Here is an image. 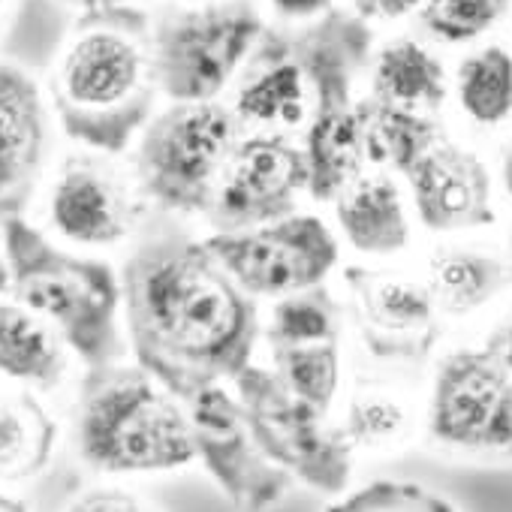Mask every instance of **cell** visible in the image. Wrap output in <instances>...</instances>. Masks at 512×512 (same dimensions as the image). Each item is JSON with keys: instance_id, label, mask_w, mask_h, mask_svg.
Instances as JSON below:
<instances>
[{"instance_id": "cell-1", "label": "cell", "mask_w": 512, "mask_h": 512, "mask_svg": "<svg viewBox=\"0 0 512 512\" xmlns=\"http://www.w3.org/2000/svg\"><path fill=\"white\" fill-rule=\"evenodd\" d=\"M121 290L136 362L169 395L193 401L250 365L260 332L253 296L205 241L163 235L142 244L124 266Z\"/></svg>"}, {"instance_id": "cell-2", "label": "cell", "mask_w": 512, "mask_h": 512, "mask_svg": "<svg viewBox=\"0 0 512 512\" xmlns=\"http://www.w3.org/2000/svg\"><path fill=\"white\" fill-rule=\"evenodd\" d=\"M49 88L70 139L121 154L148 124L160 91L148 16L133 7L82 13Z\"/></svg>"}, {"instance_id": "cell-3", "label": "cell", "mask_w": 512, "mask_h": 512, "mask_svg": "<svg viewBox=\"0 0 512 512\" xmlns=\"http://www.w3.org/2000/svg\"><path fill=\"white\" fill-rule=\"evenodd\" d=\"M4 250L19 305L55 323L64 344L91 371L124 353L118 332L124 290L109 263L55 247L25 217L4 223Z\"/></svg>"}, {"instance_id": "cell-4", "label": "cell", "mask_w": 512, "mask_h": 512, "mask_svg": "<svg viewBox=\"0 0 512 512\" xmlns=\"http://www.w3.org/2000/svg\"><path fill=\"white\" fill-rule=\"evenodd\" d=\"M79 452L103 473L175 470L196 458L190 416L142 368H94L79 404Z\"/></svg>"}, {"instance_id": "cell-5", "label": "cell", "mask_w": 512, "mask_h": 512, "mask_svg": "<svg viewBox=\"0 0 512 512\" xmlns=\"http://www.w3.org/2000/svg\"><path fill=\"white\" fill-rule=\"evenodd\" d=\"M314 97V118L305 139L311 166L308 193L317 202L335 199L359 178L365 163L362 103H356V76L371 52L368 22L347 13H326L311 31L293 40Z\"/></svg>"}, {"instance_id": "cell-6", "label": "cell", "mask_w": 512, "mask_h": 512, "mask_svg": "<svg viewBox=\"0 0 512 512\" xmlns=\"http://www.w3.org/2000/svg\"><path fill=\"white\" fill-rule=\"evenodd\" d=\"M238 115L220 103H175L157 115L136 148V178L166 211L208 214L232 151Z\"/></svg>"}, {"instance_id": "cell-7", "label": "cell", "mask_w": 512, "mask_h": 512, "mask_svg": "<svg viewBox=\"0 0 512 512\" xmlns=\"http://www.w3.org/2000/svg\"><path fill=\"white\" fill-rule=\"evenodd\" d=\"M266 37L250 0L175 13L154 28V70L175 103H214Z\"/></svg>"}, {"instance_id": "cell-8", "label": "cell", "mask_w": 512, "mask_h": 512, "mask_svg": "<svg viewBox=\"0 0 512 512\" xmlns=\"http://www.w3.org/2000/svg\"><path fill=\"white\" fill-rule=\"evenodd\" d=\"M205 244L247 296L263 299L323 287L341 253L332 229L314 214H290L244 232H214Z\"/></svg>"}, {"instance_id": "cell-9", "label": "cell", "mask_w": 512, "mask_h": 512, "mask_svg": "<svg viewBox=\"0 0 512 512\" xmlns=\"http://www.w3.org/2000/svg\"><path fill=\"white\" fill-rule=\"evenodd\" d=\"M253 440L269 458L323 491H341L350 476V449L341 434L323 425V413L299 401L284 383L247 365L235 380Z\"/></svg>"}, {"instance_id": "cell-10", "label": "cell", "mask_w": 512, "mask_h": 512, "mask_svg": "<svg viewBox=\"0 0 512 512\" xmlns=\"http://www.w3.org/2000/svg\"><path fill=\"white\" fill-rule=\"evenodd\" d=\"M311 184L305 148L278 133L250 136L232 151L208 220L217 232H244L296 211V199Z\"/></svg>"}, {"instance_id": "cell-11", "label": "cell", "mask_w": 512, "mask_h": 512, "mask_svg": "<svg viewBox=\"0 0 512 512\" xmlns=\"http://www.w3.org/2000/svg\"><path fill=\"white\" fill-rule=\"evenodd\" d=\"M431 434L455 449L512 452V377L488 350H458L440 365Z\"/></svg>"}, {"instance_id": "cell-12", "label": "cell", "mask_w": 512, "mask_h": 512, "mask_svg": "<svg viewBox=\"0 0 512 512\" xmlns=\"http://www.w3.org/2000/svg\"><path fill=\"white\" fill-rule=\"evenodd\" d=\"M190 425L196 440V455L205 458L223 491L241 503L263 509L275 503L284 491V473L272 470L247 440V419L241 404L229 398L220 386L199 392L190 401Z\"/></svg>"}, {"instance_id": "cell-13", "label": "cell", "mask_w": 512, "mask_h": 512, "mask_svg": "<svg viewBox=\"0 0 512 512\" xmlns=\"http://www.w3.org/2000/svg\"><path fill=\"white\" fill-rule=\"evenodd\" d=\"M46 109L37 82L0 61V223L22 217L46 163Z\"/></svg>"}, {"instance_id": "cell-14", "label": "cell", "mask_w": 512, "mask_h": 512, "mask_svg": "<svg viewBox=\"0 0 512 512\" xmlns=\"http://www.w3.org/2000/svg\"><path fill=\"white\" fill-rule=\"evenodd\" d=\"M419 220L434 232L485 226L494 220L491 181L482 160L449 139H437L407 172Z\"/></svg>"}, {"instance_id": "cell-15", "label": "cell", "mask_w": 512, "mask_h": 512, "mask_svg": "<svg viewBox=\"0 0 512 512\" xmlns=\"http://www.w3.org/2000/svg\"><path fill=\"white\" fill-rule=\"evenodd\" d=\"M344 281L356 299V317L374 353H392L398 344L425 338L434 329L437 302L428 287L365 266L344 269Z\"/></svg>"}, {"instance_id": "cell-16", "label": "cell", "mask_w": 512, "mask_h": 512, "mask_svg": "<svg viewBox=\"0 0 512 512\" xmlns=\"http://www.w3.org/2000/svg\"><path fill=\"white\" fill-rule=\"evenodd\" d=\"M52 226L73 244L109 247L130 232L124 190L94 163H67L49 199Z\"/></svg>"}, {"instance_id": "cell-17", "label": "cell", "mask_w": 512, "mask_h": 512, "mask_svg": "<svg viewBox=\"0 0 512 512\" xmlns=\"http://www.w3.org/2000/svg\"><path fill=\"white\" fill-rule=\"evenodd\" d=\"M308 76L290 40L266 34L256 46V64L235 94L238 121L296 127L308 115Z\"/></svg>"}, {"instance_id": "cell-18", "label": "cell", "mask_w": 512, "mask_h": 512, "mask_svg": "<svg viewBox=\"0 0 512 512\" xmlns=\"http://www.w3.org/2000/svg\"><path fill=\"white\" fill-rule=\"evenodd\" d=\"M344 238L368 256H395L410 244V220L389 175H359L335 196Z\"/></svg>"}, {"instance_id": "cell-19", "label": "cell", "mask_w": 512, "mask_h": 512, "mask_svg": "<svg viewBox=\"0 0 512 512\" xmlns=\"http://www.w3.org/2000/svg\"><path fill=\"white\" fill-rule=\"evenodd\" d=\"M0 374L25 386L55 389L67 374L64 338L40 314L0 305Z\"/></svg>"}, {"instance_id": "cell-20", "label": "cell", "mask_w": 512, "mask_h": 512, "mask_svg": "<svg viewBox=\"0 0 512 512\" xmlns=\"http://www.w3.org/2000/svg\"><path fill=\"white\" fill-rule=\"evenodd\" d=\"M374 100L410 112L437 109L446 100L443 64L416 40H395L380 49L371 73Z\"/></svg>"}, {"instance_id": "cell-21", "label": "cell", "mask_w": 512, "mask_h": 512, "mask_svg": "<svg viewBox=\"0 0 512 512\" xmlns=\"http://www.w3.org/2000/svg\"><path fill=\"white\" fill-rule=\"evenodd\" d=\"M512 269L497 256L479 250H443L431 263V296L449 314H470L488 305L506 284Z\"/></svg>"}, {"instance_id": "cell-22", "label": "cell", "mask_w": 512, "mask_h": 512, "mask_svg": "<svg viewBox=\"0 0 512 512\" xmlns=\"http://www.w3.org/2000/svg\"><path fill=\"white\" fill-rule=\"evenodd\" d=\"M58 428L31 395H0V479H28L49 464Z\"/></svg>"}, {"instance_id": "cell-23", "label": "cell", "mask_w": 512, "mask_h": 512, "mask_svg": "<svg viewBox=\"0 0 512 512\" xmlns=\"http://www.w3.org/2000/svg\"><path fill=\"white\" fill-rule=\"evenodd\" d=\"M362 136L368 160L389 163L398 172H407L440 139V130L431 118L419 112L371 97L362 100Z\"/></svg>"}, {"instance_id": "cell-24", "label": "cell", "mask_w": 512, "mask_h": 512, "mask_svg": "<svg viewBox=\"0 0 512 512\" xmlns=\"http://www.w3.org/2000/svg\"><path fill=\"white\" fill-rule=\"evenodd\" d=\"M458 103L482 127L512 115V55L503 46H485L458 67Z\"/></svg>"}, {"instance_id": "cell-25", "label": "cell", "mask_w": 512, "mask_h": 512, "mask_svg": "<svg viewBox=\"0 0 512 512\" xmlns=\"http://www.w3.org/2000/svg\"><path fill=\"white\" fill-rule=\"evenodd\" d=\"M272 353L278 368L275 377L284 383V389L326 416L341 383L338 341L305 344V347H272Z\"/></svg>"}, {"instance_id": "cell-26", "label": "cell", "mask_w": 512, "mask_h": 512, "mask_svg": "<svg viewBox=\"0 0 512 512\" xmlns=\"http://www.w3.org/2000/svg\"><path fill=\"white\" fill-rule=\"evenodd\" d=\"M338 305L326 287H314L296 296H287L275 305L269 323L272 347H305L338 341Z\"/></svg>"}, {"instance_id": "cell-27", "label": "cell", "mask_w": 512, "mask_h": 512, "mask_svg": "<svg viewBox=\"0 0 512 512\" xmlns=\"http://www.w3.org/2000/svg\"><path fill=\"white\" fill-rule=\"evenodd\" d=\"M512 0H425L422 22L443 43H467L500 22Z\"/></svg>"}, {"instance_id": "cell-28", "label": "cell", "mask_w": 512, "mask_h": 512, "mask_svg": "<svg viewBox=\"0 0 512 512\" xmlns=\"http://www.w3.org/2000/svg\"><path fill=\"white\" fill-rule=\"evenodd\" d=\"M407 410L401 401L383 392L359 395L347 410V437L359 446H386L404 437Z\"/></svg>"}, {"instance_id": "cell-29", "label": "cell", "mask_w": 512, "mask_h": 512, "mask_svg": "<svg viewBox=\"0 0 512 512\" xmlns=\"http://www.w3.org/2000/svg\"><path fill=\"white\" fill-rule=\"evenodd\" d=\"M326 512H455L437 494H428L416 485L401 482H374L341 503L329 506Z\"/></svg>"}, {"instance_id": "cell-30", "label": "cell", "mask_w": 512, "mask_h": 512, "mask_svg": "<svg viewBox=\"0 0 512 512\" xmlns=\"http://www.w3.org/2000/svg\"><path fill=\"white\" fill-rule=\"evenodd\" d=\"M67 512H151L142 500L118 488H97L82 494Z\"/></svg>"}, {"instance_id": "cell-31", "label": "cell", "mask_w": 512, "mask_h": 512, "mask_svg": "<svg viewBox=\"0 0 512 512\" xmlns=\"http://www.w3.org/2000/svg\"><path fill=\"white\" fill-rule=\"evenodd\" d=\"M425 7V0H353V10L362 22H395Z\"/></svg>"}, {"instance_id": "cell-32", "label": "cell", "mask_w": 512, "mask_h": 512, "mask_svg": "<svg viewBox=\"0 0 512 512\" xmlns=\"http://www.w3.org/2000/svg\"><path fill=\"white\" fill-rule=\"evenodd\" d=\"M335 0H272V7L278 10V16L293 19V22H305V19H317L332 13Z\"/></svg>"}, {"instance_id": "cell-33", "label": "cell", "mask_w": 512, "mask_h": 512, "mask_svg": "<svg viewBox=\"0 0 512 512\" xmlns=\"http://www.w3.org/2000/svg\"><path fill=\"white\" fill-rule=\"evenodd\" d=\"M488 353L509 371V377H512V317L506 320V326L491 338V347H488Z\"/></svg>"}, {"instance_id": "cell-34", "label": "cell", "mask_w": 512, "mask_h": 512, "mask_svg": "<svg viewBox=\"0 0 512 512\" xmlns=\"http://www.w3.org/2000/svg\"><path fill=\"white\" fill-rule=\"evenodd\" d=\"M67 4L79 7L82 13H100V10H112V7H124V0H67Z\"/></svg>"}, {"instance_id": "cell-35", "label": "cell", "mask_w": 512, "mask_h": 512, "mask_svg": "<svg viewBox=\"0 0 512 512\" xmlns=\"http://www.w3.org/2000/svg\"><path fill=\"white\" fill-rule=\"evenodd\" d=\"M500 181H503L506 196H512V145L506 148V154L500 160Z\"/></svg>"}, {"instance_id": "cell-36", "label": "cell", "mask_w": 512, "mask_h": 512, "mask_svg": "<svg viewBox=\"0 0 512 512\" xmlns=\"http://www.w3.org/2000/svg\"><path fill=\"white\" fill-rule=\"evenodd\" d=\"M7 290H13V275L7 266V256H0V296H4Z\"/></svg>"}, {"instance_id": "cell-37", "label": "cell", "mask_w": 512, "mask_h": 512, "mask_svg": "<svg viewBox=\"0 0 512 512\" xmlns=\"http://www.w3.org/2000/svg\"><path fill=\"white\" fill-rule=\"evenodd\" d=\"M0 512H28V509H25V503H19V500H13V497H4V494H0Z\"/></svg>"}, {"instance_id": "cell-38", "label": "cell", "mask_w": 512, "mask_h": 512, "mask_svg": "<svg viewBox=\"0 0 512 512\" xmlns=\"http://www.w3.org/2000/svg\"><path fill=\"white\" fill-rule=\"evenodd\" d=\"M4 4H7V0H0V10H4Z\"/></svg>"}, {"instance_id": "cell-39", "label": "cell", "mask_w": 512, "mask_h": 512, "mask_svg": "<svg viewBox=\"0 0 512 512\" xmlns=\"http://www.w3.org/2000/svg\"><path fill=\"white\" fill-rule=\"evenodd\" d=\"M193 4H202V0H193Z\"/></svg>"}]
</instances>
